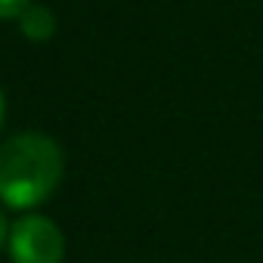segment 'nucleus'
Wrapping results in <instances>:
<instances>
[{
	"instance_id": "obj_1",
	"label": "nucleus",
	"mask_w": 263,
	"mask_h": 263,
	"mask_svg": "<svg viewBox=\"0 0 263 263\" xmlns=\"http://www.w3.org/2000/svg\"><path fill=\"white\" fill-rule=\"evenodd\" d=\"M65 174V155L47 134H19L0 146V201L16 211L44 204Z\"/></svg>"
},
{
	"instance_id": "obj_5",
	"label": "nucleus",
	"mask_w": 263,
	"mask_h": 263,
	"mask_svg": "<svg viewBox=\"0 0 263 263\" xmlns=\"http://www.w3.org/2000/svg\"><path fill=\"white\" fill-rule=\"evenodd\" d=\"M10 238V223H7V214H4V208H0V245H4Z\"/></svg>"
},
{
	"instance_id": "obj_2",
	"label": "nucleus",
	"mask_w": 263,
	"mask_h": 263,
	"mask_svg": "<svg viewBox=\"0 0 263 263\" xmlns=\"http://www.w3.org/2000/svg\"><path fill=\"white\" fill-rule=\"evenodd\" d=\"M10 260L13 263H62L65 235L44 214H25L10 226Z\"/></svg>"
},
{
	"instance_id": "obj_6",
	"label": "nucleus",
	"mask_w": 263,
	"mask_h": 263,
	"mask_svg": "<svg viewBox=\"0 0 263 263\" xmlns=\"http://www.w3.org/2000/svg\"><path fill=\"white\" fill-rule=\"evenodd\" d=\"M0 124H4V96H0Z\"/></svg>"
},
{
	"instance_id": "obj_3",
	"label": "nucleus",
	"mask_w": 263,
	"mask_h": 263,
	"mask_svg": "<svg viewBox=\"0 0 263 263\" xmlns=\"http://www.w3.org/2000/svg\"><path fill=\"white\" fill-rule=\"evenodd\" d=\"M19 28H22V34H25L28 41L44 44V41H50V37L56 34V16H53V10L44 7V4H28L25 13L19 16Z\"/></svg>"
},
{
	"instance_id": "obj_4",
	"label": "nucleus",
	"mask_w": 263,
	"mask_h": 263,
	"mask_svg": "<svg viewBox=\"0 0 263 263\" xmlns=\"http://www.w3.org/2000/svg\"><path fill=\"white\" fill-rule=\"evenodd\" d=\"M28 7V0H0V19H19Z\"/></svg>"
}]
</instances>
